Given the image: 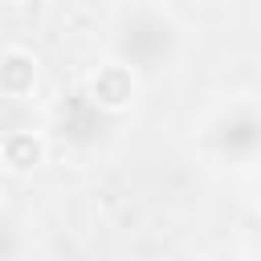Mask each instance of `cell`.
Segmentation results:
<instances>
[{
  "label": "cell",
  "mask_w": 261,
  "mask_h": 261,
  "mask_svg": "<svg viewBox=\"0 0 261 261\" xmlns=\"http://www.w3.org/2000/svg\"><path fill=\"white\" fill-rule=\"evenodd\" d=\"M90 94H94V102H102V106L118 110V106H126V102H130V94H135V77H130V69H122V65H106V69H98V73H94Z\"/></svg>",
  "instance_id": "6da1fadb"
},
{
  "label": "cell",
  "mask_w": 261,
  "mask_h": 261,
  "mask_svg": "<svg viewBox=\"0 0 261 261\" xmlns=\"http://www.w3.org/2000/svg\"><path fill=\"white\" fill-rule=\"evenodd\" d=\"M0 155H4V163H8L12 171H33V167L45 159V143H41L37 135H29V130H16V135L4 139Z\"/></svg>",
  "instance_id": "7a4b0ae2"
},
{
  "label": "cell",
  "mask_w": 261,
  "mask_h": 261,
  "mask_svg": "<svg viewBox=\"0 0 261 261\" xmlns=\"http://www.w3.org/2000/svg\"><path fill=\"white\" fill-rule=\"evenodd\" d=\"M33 77H37V61L29 53H4L0 57V90L20 98L24 90H33Z\"/></svg>",
  "instance_id": "3957f363"
}]
</instances>
